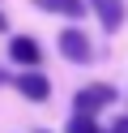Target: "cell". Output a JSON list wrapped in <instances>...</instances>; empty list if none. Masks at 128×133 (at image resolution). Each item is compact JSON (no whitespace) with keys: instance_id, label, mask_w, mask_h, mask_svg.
Returning <instances> with one entry per match:
<instances>
[{"instance_id":"1","label":"cell","mask_w":128,"mask_h":133,"mask_svg":"<svg viewBox=\"0 0 128 133\" xmlns=\"http://www.w3.org/2000/svg\"><path fill=\"white\" fill-rule=\"evenodd\" d=\"M60 52H64L68 60H73V64H90V60H94V47H90V35H85V30H77V26L60 30Z\"/></svg>"},{"instance_id":"2","label":"cell","mask_w":128,"mask_h":133,"mask_svg":"<svg viewBox=\"0 0 128 133\" xmlns=\"http://www.w3.org/2000/svg\"><path fill=\"white\" fill-rule=\"evenodd\" d=\"M73 103H77V112H90V116H94V112H102L107 103H115V86H107V82H94V86H81Z\"/></svg>"},{"instance_id":"3","label":"cell","mask_w":128,"mask_h":133,"mask_svg":"<svg viewBox=\"0 0 128 133\" xmlns=\"http://www.w3.org/2000/svg\"><path fill=\"white\" fill-rule=\"evenodd\" d=\"M17 90H21V95L30 99V103H43V99L51 95V82H47V77H43V73L30 64V69H26L21 77H17Z\"/></svg>"},{"instance_id":"4","label":"cell","mask_w":128,"mask_h":133,"mask_svg":"<svg viewBox=\"0 0 128 133\" xmlns=\"http://www.w3.org/2000/svg\"><path fill=\"white\" fill-rule=\"evenodd\" d=\"M90 9L102 17L107 30H119V22H124V0H90Z\"/></svg>"},{"instance_id":"5","label":"cell","mask_w":128,"mask_h":133,"mask_svg":"<svg viewBox=\"0 0 128 133\" xmlns=\"http://www.w3.org/2000/svg\"><path fill=\"white\" fill-rule=\"evenodd\" d=\"M9 56L17 64H39V43L26 39V35H17V39H9Z\"/></svg>"},{"instance_id":"6","label":"cell","mask_w":128,"mask_h":133,"mask_svg":"<svg viewBox=\"0 0 128 133\" xmlns=\"http://www.w3.org/2000/svg\"><path fill=\"white\" fill-rule=\"evenodd\" d=\"M43 13H64V17H85V0H34Z\"/></svg>"},{"instance_id":"7","label":"cell","mask_w":128,"mask_h":133,"mask_svg":"<svg viewBox=\"0 0 128 133\" xmlns=\"http://www.w3.org/2000/svg\"><path fill=\"white\" fill-rule=\"evenodd\" d=\"M68 133H102V129L94 124V116H90V112H77L73 120H68Z\"/></svg>"},{"instance_id":"8","label":"cell","mask_w":128,"mask_h":133,"mask_svg":"<svg viewBox=\"0 0 128 133\" xmlns=\"http://www.w3.org/2000/svg\"><path fill=\"white\" fill-rule=\"evenodd\" d=\"M111 133H128V116H119V120L111 124Z\"/></svg>"},{"instance_id":"9","label":"cell","mask_w":128,"mask_h":133,"mask_svg":"<svg viewBox=\"0 0 128 133\" xmlns=\"http://www.w3.org/2000/svg\"><path fill=\"white\" fill-rule=\"evenodd\" d=\"M0 82H4V73H0Z\"/></svg>"},{"instance_id":"10","label":"cell","mask_w":128,"mask_h":133,"mask_svg":"<svg viewBox=\"0 0 128 133\" xmlns=\"http://www.w3.org/2000/svg\"><path fill=\"white\" fill-rule=\"evenodd\" d=\"M0 26H4V17H0Z\"/></svg>"}]
</instances>
